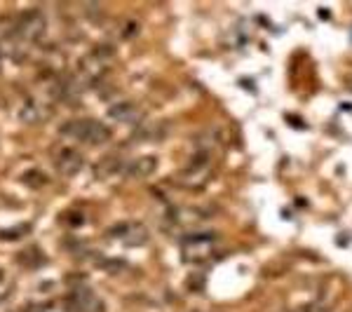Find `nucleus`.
Returning a JSON list of instances; mask_svg holds the SVG:
<instances>
[{
	"label": "nucleus",
	"mask_w": 352,
	"mask_h": 312,
	"mask_svg": "<svg viewBox=\"0 0 352 312\" xmlns=\"http://www.w3.org/2000/svg\"><path fill=\"white\" fill-rule=\"evenodd\" d=\"M24 268H43L45 263H47V258H45V254L38 249L36 245L33 247H26L24 252H19V256H16Z\"/></svg>",
	"instance_id": "12"
},
{
	"label": "nucleus",
	"mask_w": 352,
	"mask_h": 312,
	"mask_svg": "<svg viewBox=\"0 0 352 312\" xmlns=\"http://www.w3.org/2000/svg\"><path fill=\"white\" fill-rule=\"evenodd\" d=\"M111 54H113V47L109 45H96L89 54H85L78 64V78L82 82H99L101 78L106 76L109 71V64H111Z\"/></svg>",
	"instance_id": "4"
},
{
	"label": "nucleus",
	"mask_w": 352,
	"mask_h": 312,
	"mask_svg": "<svg viewBox=\"0 0 352 312\" xmlns=\"http://www.w3.org/2000/svg\"><path fill=\"white\" fill-rule=\"evenodd\" d=\"M82 155L76 148H59L54 155V164L64 177H76L82 169Z\"/></svg>",
	"instance_id": "8"
},
{
	"label": "nucleus",
	"mask_w": 352,
	"mask_h": 312,
	"mask_svg": "<svg viewBox=\"0 0 352 312\" xmlns=\"http://www.w3.org/2000/svg\"><path fill=\"white\" fill-rule=\"evenodd\" d=\"M43 33H45V14L41 10H26V12L19 14V19L14 24V36L21 43L38 41Z\"/></svg>",
	"instance_id": "5"
},
{
	"label": "nucleus",
	"mask_w": 352,
	"mask_h": 312,
	"mask_svg": "<svg viewBox=\"0 0 352 312\" xmlns=\"http://www.w3.org/2000/svg\"><path fill=\"white\" fill-rule=\"evenodd\" d=\"M19 118L28 124H38L45 118V109L38 104L36 99H26L24 106L19 109Z\"/></svg>",
	"instance_id": "13"
},
{
	"label": "nucleus",
	"mask_w": 352,
	"mask_h": 312,
	"mask_svg": "<svg viewBox=\"0 0 352 312\" xmlns=\"http://www.w3.org/2000/svg\"><path fill=\"white\" fill-rule=\"evenodd\" d=\"M219 237L214 232H186L181 240V258L186 263H207L209 258L217 254Z\"/></svg>",
	"instance_id": "2"
},
{
	"label": "nucleus",
	"mask_w": 352,
	"mask_h": 312,
	"mask_svg": "<svg viewBox=\"0 0 352 312\" xmlns=\"http://www.w3.org/2000/svg\"><path fill=\"white\" fill-rule=\"evenodd\" d=\"M214 177V164L209 157V151H197V155L181 169L179 174V183L188 190H200L212 181Z\"/></svg>",
	"instance_id": "3"
},
{
	"label": "nucleus",
	"mask_w": 352,
	"mask_h": 312,
	"mask_svg": "<svg viewBox=\"0 0 352 312\" xmlns=\"http://www.w3.org/2000/svg\"><path fill=\"white\" fill-rule=\"evenodd\" d=\"M66 308L68 312H104L99 296L87 287H73V291L66 298Z\"/></svg>",
	"instance_id": "6"
},
{
	"label": "nucleus",
	"mask_w": 352,
	"mask_h": 312,
	"mask_svg": "<svg viewBox=\"0 0 352 312\" xmlns=\"http://www.w3.org/2000/svg\"><path fill=\"white\" fill-rule=\"evenodd\" d=\"M157 167V160L153 155H144V157H136V160H132L124 167V172L129 174V177L134 179H144V177H151L153 172H155Z\"/></svg>",
	"instance_id": "11"
},
{
	"label": "nucleus",
	"mask_w": 352,
	"mask_h": 312,
	"mask_svg": "<svg viewBox=\"0 0 352 312\" xmlns=\"http://www.w3.org/2000/svg\"><path fill=\"white\" fill-rule=\"evenodd\" d=\"M101 268L109 270V272H122V270H127V260L109 258V260H104V265H101Z\"/></svg>",
	"instance_id": "14"
},
{
	"label": "nucleus",
	"mask_w": 352,
	"mask_h": 312,
	"mask_svg": "<svg viewBox=\"0 0 352 312\" xmlns=\"http://www.w3.org/2000/svg\"><path fill=\"white\" fill-rule=\"evenodd\" d=\"M209 214H204L202 209L195 207H176L169 212V223L176 225V228H190V225L200 223V221L207 219Z\"/></svg>",
	"instance_id": "9"
},
{
	"label": "nucleus",
	"mask_w": 352,
	"mask_h": 312,
	"mask_svg": "<svg viewBox=\"0 0 352 312\" xmlns=\"http://www.w3.org/2000/svg\"><path fill=\"white\" fill-rule=\"evenodd\" d=\"M5 285V272H3V268H0V287Z\"/></svg>",
	"instance_id": "15"
},
{
	"label": "nucleus",
	"mask_w": 352,
	"mask_h": 312,
	"mask_svg": "<svg viewBox=\"0 0 352 312\" xmlns=\"http://www.w3.org/2000/svg\"><path fill=\"white\" fill-rule=\"evenodd\" d=\"M59 132L89 146H101L111 139V129L104 122L94 120V118H73V120L61 124Z\"/></svg>",
	"instance_id": "1"
},
{
	"label": "nucleus",
	"mask_w": 352,
	"mask_h": 312,
	"mask_svg": "<svg viewBox=\"0 0 352 312\" xmlns=\"http://www.w3.org/2000/svg\"><path fill=\"white\" fill-rule=\"evenodd\" d=\"M111 237H118L124 247H141L148 242V230L144 223H136V221H127V223H118L111 230Z\"/></svg>",
	"instance_id": "7"
},
{
	"label": "nucleus",
	"mask_w": 352,
	"mask_h": 312,
	"mask_svg": "<svg viewBox=\"0 0 352 312\" xmlns=\"http://www.w3.org/2000/svg\"><path fill=\"white\" fill-rule=\"evenodd\" d=\"M109 115L113 118L116 122H122V124H136L144 118V113L136 104L132 101H118V104H113L109 109Z\"/></svg>",
	"instance_id": "10"
}]
</instances>
